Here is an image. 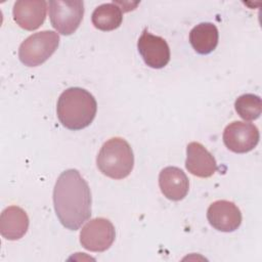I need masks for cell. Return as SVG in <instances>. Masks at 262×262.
<instances>
[{"mask_svg":"<svg viewBox=\"0 0 262 262\" xmlns=\"http://www.w3.org/2000/svg\"><path fill=\"white\" fill-rule=\"evenodd\" d=\"M91 192L78 170L68 169L57 178L53 206L59 222L70 230L79 229L91 216Z\"/></svg>","mask_w":262,"mask_h":262,"instance_id":"6da1fadb","label":"cell"},{"mask_svg":"<svg viewBox=\"0 0 262 262\" xmlns=\"http://www.w3.org/2000/svg\"><path fill=\"white\" fill-rule=\"evenodd\" d=\"M97 103L94 96L80 87L64 90L56 105L59 122L70 130H81L88 127L96 116Z\"/></svg>","mask_w":262,"mask_h":262,"instance_id":"7a4b0ae2","label":"cell"},{"mask_svg":"<svg viewBox=\"0 0 262 262\" xmlns=\"http://www.w3.org/2000/svg\"><path fill=\"white\" fill-rule=\"evenodd\" d=\"M96 164L99 171L110 178H126L134 166L133 150L125 139L113 137L101 146Z\"/></svg>","mask_w":262,"mask_h":262,"instance_id":"3957f363","label":"cell"},{"mask_svg":"<svg viewBox=\"0 0 262 262\" xmlns=\"http://www.w3.org/2000/svg\"><path fill=\"white\" fill-rule=\"evenodd\" d=\"M59 36L54 31H42L29 36L19 46V60L27 67H37L45 62L57 49Z\"/></svg>","mask_w":262,"mask_h":262,"instance_id":"277c9868","label":"cell"},{"mask_svg":"<svg viewBox=\"0 0 262 262\" xmlns=\"http://www.w3.org/2000/svg\"><path fill=\"white\" fill-rule=\"evenodd\" d=\"M52 27L61 35H71L79 28L84 15V2L81 0H53L48 2Z\"/></svg>","mask_w":262,"mask_h":262,"instance_id":"5b68a950","label":"cell"},{"mask_svg":"<svg viewBox=\"0 0 262 262\" xmlns=\"http://www.w3.org/2000/svg\"><path fill=\"white\" fill-rule=\"evenodd\" d=\"M116 230L113 223L103 217L88 221L80 232L82 247L91 252H104L114 243Z\"/></svg>","mask_w":262,"mask_h":262,"instance_id":"8992f818","label":"cell"},{"mask_svg":"<svg viewBox=\"0 0 262 262\" xmlns=\"http://www.w3.org/2000/svg\"><path fill=\"white\" fill-rule=\"evenodd\" d=\"M222 138L229 150L245 154L256 147L260 139V133L252 123L234 121L225 127Z\"/></svg>","mask_w":262,"mask_h":262,"instance_id":"52a82bcc","label":"cell"},{"mask_svg":"<svg viewBox=\"0 0 262 262\" xmlns=\"http://www.w3.org/2000/svg\"><path fill=\"white\" fill-rule=\"evenodd\" d=\"M137 49L146 66L152 69H162L170 60V48L166 40L160 36L143 30L137 41Z\"/></svg>","mask_w":262,"mask_h":262,"instance_id":"ba28073f","label":"cell"},{"mask_svg":"<svg viewBox=\"0 0 262 262\" xmlns=\"http://www.w3.org/2000/svg\"><path fill=\"white\" fill-rule=\"evenodd\" d=\"M207 219L213 228L222 232H231L242 224V213L233 202L219 200L209 206Z\"/></svg>","mask_w":262,"mask_h":262,"instance_id":"9c48e42d","label":"cell"},{"mask_svg":"<svg viewBox=\"0 0 262 262\" xmlns=\"http://www.w3.org/2000/svg\"><path fill=\"white\" fill-rule=\"evenodd\" d=\"M48 2L44 0H19L13 5L14 21L27 31L37 30L46 18Z\"/></svg>","mask_w":262,"mask_h":262,"instance_id":"30bf717a","label":"cell"},{"mask_svg":"<svg viewBox=\"0 0 262 262\" xmlns=\"http://www.w3.org/2000/svg\"><path fill=\"white\" fill-rule=\"evenodd\" d=\"M185 167L193 176L211 177L217 170V163L213 155L200 142L192 141L186 146Z\"/></svg>","mask_w":262,"mask_h":262,"instance_id":"8fae6325","label":"cell"},{"mask_svg":"<svg viewBox=\"0 0 262 262\" xmlns=\"http://www.w3.org/2000/svg\"><path fill=\"white\" fill-rule=\"evenodd\" d=\"M159 186L164 196L177 202L183 200L188 193L189 181L180 168L168 166L159 174Z\"/></svg>","mask_w":262,"mask_h":262,"instance_id":"7c38bea8","label":"cell"},{"mask_svg":"<svg viewBox=\"0 0 262 262\" xmlns=\"http://www.w3.org/2000/svg\"><path fill=\"white\" fill-rule=\"evenodd\" d=\"M29 217L24 209L17 206L5 208L0 215V233L8 241L21 238L29 229Z\"/></svg>","mask_w":262,"mask_h":262,"instance_id":"4fadbf2b","label":"cell"},{"mask_svg":"<svg viewBox=\"0 0 262 262\" xmlns=\"http://www.w3.org/2000/svg\"><path fill=\"white\" fill-rule=\"evenodd\" d=\"M219 33L212 23H201L189 32V42L199 54H209L218 45Z\"/></svg>","mask_w":262,"mask_h":262,"instance_id":"5bb4252c","label":"cell"},{"mask_svg":"<svg viewBox=\"0 0 262 262\" xmlns=\"http://www.w3.org/2000/svg\"><path fill=\"white\" fill-rule=\"evenodd\" d=\"M91 20L93 26L100 31H113L122 24L123 8L119 2L103 3L93 10Z\"/></svg>","mask_w":262,"mask_h":262,"instance_id":"9a60e30c","label":"cell"},{"mask_svg":"<svg viewBox=\"0 0 262 262\" xmlns=\"http://www.w3.org/2000/svg\"><path fill=\"white\" fill-rule=\"evenodd\" d=\"M237 115L245 121H253L262 113V101L260 96L253 93H246L238 96L234 102Z\"/></svg>","mask_w":262,"mask_h":262,"instance_id":"2e32d148","label":"cell"}]
</instances>
